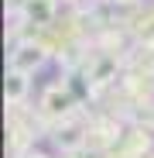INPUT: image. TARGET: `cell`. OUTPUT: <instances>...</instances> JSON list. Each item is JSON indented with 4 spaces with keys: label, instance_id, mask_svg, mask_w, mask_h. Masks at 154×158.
I'll list each match as a JSON object with an SVG mask.
<instances>
[{
    "label": "cell",
    "instance_id": "cell-1",
    "mask_svg": "<svg viewBox=\"0 0 154 158\" xmlns=\"http://www.w3.org/2000/svg\"><path fill=\"white\" fill-rule=\"evenodd\" d=\"M38 62H41V52H38V48H31V45L17 48V55H14V69H17V72L31 69V65H38Z\"/></svg>",
    "mask_w": 154,
    "mask_h": 158
},
{
    "label": "cell",
    "instance_id": "cell-2",
    "mask_svg": "<svg viewBox=\"0 0 154 158\" xmlns=\"http://www.w3.org/2000/svg\"><path fill=\"white\" fill-rule=\"evenodd\" d=\"M24 89H28V72H10L7 76V100H21L24 96Z\"/></svg>",
    "mask_w": 154,
    "mask_h": 158
},
{
    "label": "cell",
    "instance_id": "cell-3",
    "mask_svg": "<svg viewBox=\"0 0 154 158\" xmlns=\"http://www.w3.org/2000/svg\"><path fill=\"white\" fill-rule=\"evenodd\" d=\"M48 110H51V114H65V110H69V96H65V93H62V96L51 93V96H48Z\"/></svg>",
    "mask_w": 154,
    "mask_h": 158
},
{
    "label": "cell",
    "instance_id": "cell-4",
    "mask_svg": "<svg viewBox=\"0 0 154 158\" xmlns=\"http://www.w3.org/2000/svg\"><path fill=\"white\" fill-rule=\"evenodd\" d=\"M34 158H41V155H34Z\"/></svg>",
    "mask_w": 154,
    "mask_h": 158
}]
</instances>
